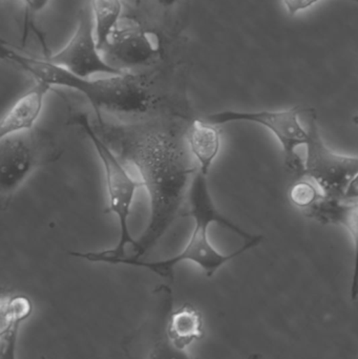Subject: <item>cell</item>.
Segmentation results:
<instances>
[{
    "label": "cell",
    "mask_w": 358,
    "mask_h": 359,
    "mask_svg": "<svg viewBox=\"0 0 358 359\" xmlns=\"http://www.w3.org/2000/svg\"><path fill=\"white\" fill-rule=\"evenodd\" d=\"M184 140L199 165L198 170L208 177L222 147L220 126L198 118L187 128Z\"/></svg>",
    "instance_id": "4fadbf2b"
},
{
    "label": "cell",
    "mask_w": 358,
    "mask_h": 359,
    "mask_svg": "<svg viewBox=\"0 0 358 359\" xmlns=\"http://www.w3.org/2000/svg\"><path fill=\"white\" fill-rule=\"evenodd\" d=\"M1 56L29 74L36 82L48 84L50 88H69L83 95L96 111L98 121L102 120L101 111L124 116L143 115L153 102L143 77L128 72L92 79L79 77L46 58L20 54L10 46H1Z\"/></svg>",
    "instance_id": "3957f363"
},
{
    "label": "cell",
    "mask_w": 358,
    "mask_h": 359,
    "mask_svg": "<svg viewBox=\"0 0 358 359\" xmlns=\"http://www.w3.org/2000/svg\"><path fill=\"white\" fill-rule=\"evenodd\" d=\"M48 147L35 130L0 139V196L4 210L36 168L54 161L55 155Z\"/></svg>",
    "instance_id": "ba28073f"
},
{
    "label": "cell",
    "mask_w": 358,
    "mask_h": 359,
    "mask_svg": "<svg viewBox=\"0 0 358 359\" xmlns=\"http://www.w3.org/2000/svg\"><path fill=\"white\" fill-rule=\"evenodd\" d=\"M312 109L296 105L277 111H222L203 116V119L216 126L235 122L258 124L275 136L283 153L284 164L288 172L296 179L305 177L304 159L298 154V147H306L309 139L308 128L301 122L300 117L310 114Z\"/></svg>",
    "instance_id": "5b68a950"
},
{
    "label": "cell",
    "mask_w": 358,
    "mask_h": 359,
    "mask_svg": "<svg viewBox=\"0 0 358 359\" xmlns=\"http://www.w3.org/2000/svg\"><path fill=\"white\" fill-rule=\"evenodd\" d=\"M167 332L174 345L181 349L188 350L193 343L203 339L201 313L189 304L172 309L167 320Z\"/></svg>",
    "instance_id": "5bb4252c"
},
{
    "label": "cell",
    "mask_w": 358,
    "mask_h": 359,
    "mask_svg": "<svg viewBox=\"0 0 358 359\" xmlns=\"http://www.w3.org/2000/svg\"><path fill=\"white\" fill-rule=\"evenodd\" d=\"M324 196L319 186L307 177L296 179L288 190L290 203L302 213L312 208Z\"/></svg>",
    "instance_id": "2e32d148"
},
{
    "label": "cell",
    "mask_w": 358,
    "mask_h": 359,
    "mask_svg": "<svg viewBox=\"0 0 358 359\" xmlns=\"http://www.w3.org/2000/svg\"><path fill=\"white\" fill-rule=\"evenodd\" d=\"M101 52L111 65L126 72L149 65L159 50L149 32L140 25L128 23L113 29Z\"/></svg>",
    "instance_id": "30bf717a"
},
{
    "label": "cell",
    "mask_w": 358,
    "mask_h": 359,
    "mask_svg": "<svg viewBox=\"0 0 358 359\" xmlns=\"http://www.w3.org/2000/svg\"><path fill=\"white\" fill-rule=\"evenodd\" d=\"M353 121H354V123L358 126V116L357 117L353 118Z\"/></svg>",
    "instance_id": "44dd1931"
},
{
    "label": "cell",
    "mask_w": 358,
    "mask_h": 359,
    "mask_svg": "<svg viewBox=\"0 0 358 359\" xmlns=\"http://www.w3.org/2000/svg\"><path fill=\"white\" fill-rule=\"evenodd\" d=\"M305 217L324 225L342 226L348 232L353 244V272L351 282V299L358 297V203L343 204L324 196L312 208L303 212Z\"/></svg>",
    "instance_id": "8fae6325"
},
{
    "label": "cell",
    "mask_w": 358,
    "mask_h": 359,
    "mask_svg": "<svg viewBox=\"0 0 358 359\" xmlns=\"http://www.w3.org/2000/svg\"><path fill=\"white\" fill-rule=\"evenodd\" d=\"M308 130L305 177L319 186L325 198L342 203L358 177V157L336 153L326 144L315 111L309 114Z\"/></svg>",
    "instance_id": "8992f818"
},
{
    "label": "cell",
    "mask_w": 358,
    "mask_h": 359,
    "mask_svg": "<svg viewBox=\"0 0 358 359\" xmlns=\"http://www.w3.org/2000/svg\"><path fill=\"white\" fill-rule=\"evenodd\" d=\"M172 309L174 297L170 287L156 289L149 313L122 344L128 359H199L170 339L167 320Z\"/></svg>",
    "instance_id": "52a82bcc"
},
{
    "label": "cell",
    "mask_w": 358,
    "mask_h": 359,
    "mask_svg": "<svg viewBox=\"0 0 358 359\" xmlns=\"http://www.w3.org/2000/svg\"><path fill=\"white\" fill-rule=\"evenodd\" d=\"M53 88L42 82H36L6 111L0 123V139L34 130L43 109L46 95Z\"/></svg>",
    "instance_id": "7c38bea8"
},
{
    "label": "cell",
    "mask_w": 358,
    "mask_h": 359,
    "mask_svg": "<svg viewBox=\"0 0 358 359\" xmlns=\"http://www.w3.org/2000/svg\"><path fill=\"white\" fill-rule=\"evenodd\" d=\"M99 48L102 50L113 29L120 25L123 13L122 0H88Z\"/></svg>",
    "instance_id": "9a60e30c"
},
{
    "label": "cell",
    "mask_w": 358,
    "mask_h": 359,
    "mask_svg": "<svg viewBox=\"0 0 358 359\" xmlns=\"http://www.w3.org/2000/svg\"><path fill=\"white\" fill-rule=\"evenodd\" d=\"M73 121L88 137L99 159L102 162L107 196V208L105 212L113 213L117 217L120 233L119 241L113 249L90 252L74 251L69 252V255L90 263L107 264L111 259L125 257L128 245L136 246L137 241L130 234L128 219L132 213V203L136 198L137 191L140 188H144V184L141 179H135L124 168L119 158L113 153L111 145L101 136L95 124L90 122L88 114L78 113L74 116Z\"/></svg>",
    "instance_id": "277c9868"
},
{
    "label": "cell",
    "mask_w": 358,
    "mask_h": 359,
    "mask_svg": "<svg viewBox=\"0 0 358 359\" xmlns=\"http://www.w3.org/2000/svg\"><path fill=\"white\" fill-rule=\"evenodd\" d=\"M46 59L79 77L92 78L96 75L116 76L125 73L111 65L99 48L88 4L80 12L77 29L69 41Z\"/></svg>",
    "instance_id": "9c48e42d"
},
{
    "label": "cell",
    "mask_w": 358,
    "mask_h": 359,
    "mask_svg": "<svg viewBox=\"0 0 358 359\" xmlns=\"http://www.w3.org/2000/svg\"><path fill=\"white\" fill-rule=\"evenodd\" d=\"M319 1H321V0H283L288 14L291 15V16L298 14L301 11L310 8L311 6ZM346 1L358 2V0H346Z\"/></svg>",
    "instance_id": "e0dca14e"
},
{
    "label": "cell",
    "mask_w": 358,
    "mask_h": 359,
    "mask_svg": "<svg viewBox=\"0 0 358 359\" xmlns=\"http://www.w3.org/2000/svg\"><path fill=\"white\" fill-rule=\"evenodd\" d=\"M247 359H262V358H261L260 354L254 353L252 354V355H250L249 358H248Z\"/></svg>",
    "instance_id": "ffe728a7"
},
{
    "label": "cell",
    "mask_w": 358,
    "mask_h": 359,
    "mask_svg": "<svg viewBox=\"0 0 358 359\" xmlns=\"http://www.w3.org/2000/svg\"><path fill=\"white\" fill-rule=\"evenodd\" d=\"M22 1L29 12L32 14H38L48 8L50 0H22Z\"/></svg>",
    "instance_id": "ac0fdd59"
},
{
    "label": "cell",
    "mask_w": 358,
    "mask_h": 359,
    "mask_svg": "<svg viewBox=\"0 0 358 359\" xmlns=\"http://www.w3.org/2000/svg\"><path fill=\"white\" fill-rule=\"evenodd\" d=\"M98 123L101 136L109 145H117L122 159L138 170L149 194V224L130 257L141 259L176 219L198 168L189 165L180 139L170 133L158 128H113L103 119Z\"/></svg>",
    "instance_id": "6da1fadb"
},
{
    "label": "cell",
    "mask_w": 358,
    "mask_h": 359,
    "mask_svg": "<svg viewBox=\"0 0 358 359\" xmlns=\"http://www.w3.org/2000/svg\"><path fill=\"white\" fill-rule=\"evenodd\" d=\"M187 203V215L193 219L195 227L188 242L178 255L151 262L132 259L125 255L111 259L107 264L144 268L172 280L177 266L191 263L203 270L207 278H212L223 266L256 248L264 240V236L249 233L219 211L210 194L208 177L199 170L191 180Z\"/></svg>",
    "instance_id": "7a4b0ae2"
},
{
    "label": "cell",
    "mask_w": 358,
    "mask_h": 359,
    "mask_svg": "<svg viewBox=\"0 0 358 359\" xmlns=\"http://www.w3.org/2000/svg\"><path fill=\"white\" fill-rule=\"evenodd\" d=\"M179 1H180V0H156V2H157L161 8H166V10L174 8Z\"/></svg>",
    "instance_id": "d6986e66"
}]
</instances>
